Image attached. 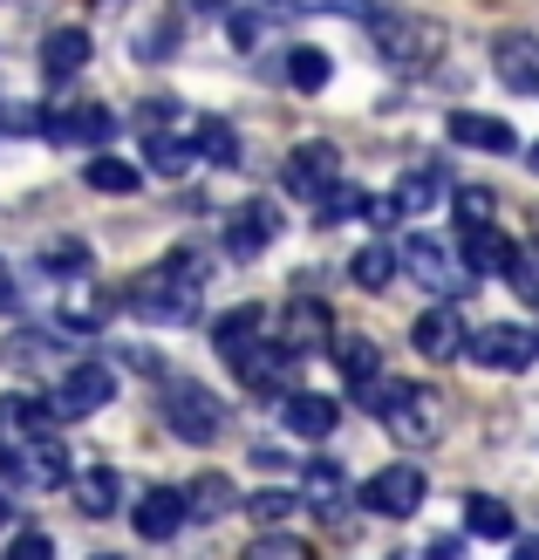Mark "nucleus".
<instances>
[{
  "mask_svg": "<svg viewBox=\"0 0 539 560\" xmlns=\"http://www.w3.org/2000/svg\"><path fill=\"white\" fill-rule=\"evenodd\" d=\"M328 75H335V62L321 48H288V82L301 96H315V90H328Z\"/></svg>",
  "mask_w": 539,
  "mask_h": 560,
  "instance_id": "nucleus-35",
  "label": "nucleus"
},
{
  "mask_svg": "<svg viewBox=\"0 0 539 560\" xmlns=\"http://www.w3.org/2000/svg\"><path fill=\"white\" fill-rule=\"evenodd\" d=\"M273 240H280V212L267 199H246V206L225 212V254L233 260H260Z\"/></svg>",
  "mask_w": 539,
  "mask_h": 560,
  "instance_id": "nucleus-12",
  "label": "nucleus"
},
{
  "mask_svg": "<svg viewBox=\"0 0 539 560\" xmlns=\"http://www.w3.org/2000/svg\"><path fill=\"white\" fill-rule=\"evenodd\" d=\"M109 397H117V376H109L103 362H75V370L55 376L48 410H55V424H75V417H96Z\"/></svg>",
  "mask_w": 539,
  "mask_h": 560,
  "instance_id": "nucleus-7",
  "label": "nucleus"
},
{
  "mask_svg": "<svg viewBox=\"0 0 539 560\" xmlns=\"http://www.w3.org/2000/svg\"><path fill=\"white\" fill-rule=\"evenodd\" d=\"M8 471L21 486H35V492H55V486H69V452H62V438L42 431V438H21L8 444Z\"/></svg>",
  "mask_w": 539,
  "mask_h": 560,
  "instance_id": "nucleus-10",
  "label": "nucleus"
},
{
  "mask_svg": "<svg viewBox=\"0 0 539 560\" xmlns=\"http://www.w3.org/2000/svg\"><path fill=\"white\" fill-rule=\"evenodd\" d=\"M103 560H117V553H103Z\"/></svg>",
  "mask_w": 539,
  "mask_h": 560,
  "instance_id": "nucleus-48",
  "label": "nucleus"
},
{
  "mask_svg": "<svg viewBox=\"0 0 539 560\" xmlns=\"http://www.w3.org/2000/svg\"><path fill=\"white\" fill-rule=\"evenodd\" d=\"M444 164H410L403 178H396V191H389V206H396V219H423L437 199H444Z\"/></svg>",
  "mask_w": 539,
  "mask_h": 560,
  "instance_id": "nucleus-21",
  "label": "nucleus"
},
{
  "mask_svg": "<svg viewBox=\"0 0 539 560\" xmlns=\"http://www.w3.org/2000/svg\"><path fill=\"white\" fill-rule=\"evenodd\" d=\"M315 212H321V226H342V219H362L368 212V191L362 185H335V191H321V199H315Z\"/></svg>",
  "mask_w": 539,
  "mask_h": 560,
  "instance_id": "nucleus-36",
  "label": "nucleus"
},
{
  "mask_svg": "<svg viewBox=\"0 0 539 560\" xmlns=\"http://www.w3.org/2000/svg\"><path fill=\"white\" fill-rule=\"evenodd\" d=\"M450 206H458V226H485L499 199H492L485 185H458V191H450Z\"/></svg>",
  "mask_w": 539,
  "mask_h": 560,
  "instance_id": "nucleus-37",
  "label": "nucleus"
},
{
  "mask_svg": "<svg viewBox=\"0 0 539 560\" xmlns=\"http://www.w3.org/2000/svg\"><path fill=\"white\" fill-rule=\"evenodd\" d=\"M465 526H471L478 540H513V534H519L513 506H505V499H485V492H471V499H465Z\"/></svg>",
  "mask_w": 539,
  "mask_h": 560,
  "instance_id": "nucleus-29",
  "label": "nucleus"
},
{
  "mask_svg": "<svg viewBox=\"0 0 539 560\" xmlns=\"http://www.w3.org/2000/svg\"><path fill=\"white\" fill-rule=\"evenodd\" d=\"M505 280H513V294H519L526 307H539V254H526V246H519V260L505 267Z\"/></svg>",
  "mask_w": 539,
  "mask_h": 560,
  "instance_id": "nucleus-39",
  "label": "nucleus"
},
{
  "mask_svg": "<svg viewBox=\"0 0 539 560\" xmlns=\"http://www.w3.org/2000/svg\"><path fill=\"white\" fill-rule=\"evenodd\" d=\"M396 260H403V254H389V246H383V240H368V246H362V254L349 260V280H355V288H362V294H383V288H389V280H396Z\"/></svg>",
  "mask_w": 539,
  "mask_h": 560,
  "instance_id": "nucleus-31",
  "label": "nucleus"
},
{
  "mask_svg": "<svg viewBox=\"0 0 539 560\" xmlns=\"http://www.w3.org/2000/svg\"><path fill=\"white\" fill-rule=\"evenodd\" d=\"M513 260H519V246L505 240L492 219H485V226H465V267H471L478 280H485V273H505Z\"/></svg>",
  "mask_w": 539,
  "mask_h": 560,
  "instance_id": "nucleus-24",
  "label": "nucleus"
},
{
  "mask_svg": "<svg viewBox=\"0 0 539 560\" xmlns=\"http://www.w3.org/2000/svg\"><path fill=\"white\" fill-rule=\"evenodd\" d=\"M82 62H90V35H82V27H55V35L42 42V75L48 82L82 75Z\"/></svg>",
  "mask_w": 539,
  "mask_h": 560,
  "instance_id": "nucleus-25",
  "label": "nucleus"
},
{
  "mask_svg": "<svg viewBox=\"0 0 539 560\" xmlns=\"http://www.w3.org/2000/svg\"><path fill=\"white\" fill-rule=\"evenodd\" d=\"M82 178H90V191H109V199H130V191L144 185V172H137L130 158H103V151L82 164Z\"/></svg>",
  "mask_w": 539,
  "mask_h": 560,
  "instance_id": "nucleus-30",
  "label": "nucleus"
},
{
  "mask_svg": "<svg viewBox=\"0 0 539 560\" xmlns=\"http://www.w3.org/2000/svg\"><path fill=\"white\" fill-rule=\"evenodd\" d=\"M117 499H124L117 492V471L96 465V471H82V479H75V506L90 513V520H109V513H117Z\"/></svg>",
  "mask_w": 539,
  "mask_h": 560,
  "instance_id": "nucleus-34",
  "label": "nucleus"
},
{
  "mask_svg": "<svg viewBox=\"0 0 539 560\" xmlns=\"http://www.w3.org/2000/svg\"><path fill=\"white\" fill-rule=\"evenodd\" d=\"M14 130H42V109H14L0 96V137H14Z\"/></svg>",
  "mask_w": 539,
  "mask_h": 560,
  "instance_id": "nucleus-42",
  "label": "nucleus"
},
{
  "mask_svg": "<svg viewBox=\"0 0 539 560\" xmlns=\"http://www.w3.org/2000/svg\"><path fill=\"white\" fill-rule=\"evenodd\" d=\"M465 355L478 362V370H532L539 362V328H526V322H478L471 335H465Z\"/></svg>",
  "mask_w": 539,
  "mask_h": 560,
  "instance_id": "nucleus-6",
  "label": "nucleus"
},
{
  "mask_svg": "<svg viewBox=\"0 0 539 560\" xmlns=\"http://www.w3.org/2000/svg\"><path fill=\"white\" fill-rule=\"evenodd\" d=\"M423 560H465V540H450V534H444V540L423 547Z\"/></svg>",
  "mask_w": 539,
  "mask_h": 560,
  "instance_id": "nucleus-43",
  "label": "nucleus"
},
{
  "mask_svg": "<svg viewBox=\"0 0 539 560\" xmlns=\"http://www.w3.org/2000/svg\"><path fill=\"white\" fill-rule=\"evenodd\" d=\"M492 69L513 96H539V42L532 35H499L492 42Z\"/></svg>",
  "mask_w": 539,
  "mask_h": 560,
  "instance_id": "nucleus-16",
  "label": "nucleus"
},
{
  "mask_svg": "<svg viewBox=\"0 0 539 560\" xmlns=\"http://www.w3.org/2000/svg\"><path fill=\"white\" fill-rule=\"evenodd\" d=\"M0 526H8V492H0Z\"/></svg>",
  "mask_w": 539,
  "mask_h": 560,
  "instance_id": "nucleus-47",
  "label": "nucleus"
},
{
  "mask_svg": "<svg viewBox=\"0 0 539 560\" xmlns=\"http://www.w3.org/2000/svg\"><path fill=\"white\" fill-rule=\"evenodd\" d=\"M144 158H151L157 178H185L198 164V144L191 137H172V130H144Z\"/></svg>",
  "mask_w": 539,
  "mask_h": 560,
  "instance_id": "nucleus-27",
  "label": "nucleus"
},
{
  "mask_svg": "<svg viewBox=\"0 0 539 560\" xmlns=\"http://www.w3.org/2000/svg\"><path fill=\"white\" fill-rule=\"evenodd\" d=\"M206 288H212V260L198 254V246H178V254H164V260L130 288V307H137L144 322L185 328V322H198V307H206Z\"/></svg>",
  "mask_w": 539,
  "mask_h": 560,
  "instance_id": "nucleus-1",
  "label": "nucleus"
},
{
  "mask_svg": "<svg viewBox=\"0 0 539 560\" xmlns=\"http://www.w3.org/2000/svg\"><path fill=\"white\" fill-rule=\"evenodd\" d=\"M191 144H198L206 164H239V130L225 124V117H198L191 124Z\"/></svg>",
  "mask_w": 539,
  "mask_h": 560,
  "instance_id": "nucleus-32",
  "label": "nucleus"
},
{
  "mask_svg": "<svg viewBox=\"0 0 539 560\" xmlns=\"http://www.w3.org/2000/svg\"><path fill=\"white\" fill-rule=\"evenodd\" d=\"M260 14H335V21H355V27H376L383 21V0H246Z\"/></svg>",
  "mask_w": 539,
  "mask_h": 560,
  "instance_id": "nucleus-20",
  "label": "nucleus"
},
{
  "mask_svg": "<svg viewBox=\"0 0 539 560\" xmlns=\"http://www.w3.org/2000/svg\"><path fill=\"white\" fill-rule=\"evenodd\" d=\"M8 560H55V540H48V534H14Z\"/></svg>",
  "mask_w": 539,
  "mask_h": 560,
  "instance_id": "nucleus-41",
  "label": "nucleus"
},
{
  "mask_svg": "<svg viewBox=\"0 0 539 560\" xmlns=\"http://www.w3.org/2000/svg\"><path fill=\"white\" fill-rule=\"evenodd\" d=\"M109 130H117V117H109L103 103H62V109H48V117H42V137H48V144H62V151H103Z\"/></svg>",
  "mask_w": 539,
  "mask_h": 560,
  "instance_id": "nucleus-8",
  "label": "nucleus"
},
{
  "mask_svg": "<svg viewBox=\"0 0 539 560\" xmlns=\"http://www.w3.org/2000/svg\"><path fill=\"white\" fill-rule=\"evenodd\" d=\"M280 178H288L294 199H321V191L342 185V151H335L328 137H307V144L288 151V172H280Z\"/></svg>",
  "mask_w": 539,
  "mask_h": 560,
  "instance_id": "nucleus-9",
  "label": "nucleus"
},
{
  "mask_svg": "<svg viewBox=\"0 0 539 560\" xmlns=\"http://www.w3.org/2000/svg\"><path fill=\"white\" fill-rule=\"evenodd\" d=\"M513 560H539V540H526V547H513Z\"/></svg>",
  "mask_w": 539,
  "mask_h": 560,
  "instance_id": "nucleus-45",
  "label": "nucleus"
},
{
  "mask_svg": "<svg viewBox=\"0 0 539 560\" xmlns=\"http://www.w3.org/2000/svg\"><path fill=\"white\" fill-rule=\"evenodd\" d=\"M185 506H191V520H225V513L239 506V492H233V479H225V471H206V479L185 486Z\"/></svg>",
  "mask_w": 539,
  "mask_h": 560,
  "instance_id": "nucleus-28",
  "label": "nucleus"
},
{
  "mask_svg": "<svg viewBox=\"0 0 539 560\" xmlns=\"http://www.w3.org/2000/svg\"><path fill=\"white\" fill-rule=\"evenodd\" d=\"M280 342H288L294 355H307V349H335V315H328L321 301L294 294V301H288V322H280Z\"/></svg>",
  "mask_w": 539,
  "mask_h": 560,
  "instance_id": "nucleus-17",
  "label": "nucleus"
},
{
  "mask_svg": "<svg viewBox=\"0 0 539 560\" xmlns=\"http://www.w3.org/2000/svg\"><path fill=\"white\" fill-rule=\"evenodd\" d=\"M403 267L417 273V288L437 294V301H465V294L478 288V273L465 267V254H450V246L431 240V233H417V240L403 246Z\"/></svg>",
  "mask_w": 539,
  "mask_h": 560,
  "instance_id": "nucleus-5",
  "label": "nucleus"
},
{
  "mask_svg": "<svg viewBox=\"0 0 539 560\" xmlns=\"http://www.w3.org/2000/svg\"><path fill=\"white\" fill-rule=\"evenodd\" d=\"M423 492H431V486H423V471H417V465H383L376 479L362 486V506H368V513H383V520H410V513L423 506Z\"/></svg>",
  "mask_w": 539,
  "mask_h": 560,
  "instance_id": "nucleus-11",
  "label": "nucleus"
},
{
  "mask_svg": "<svg viewBox=\"0 0 539 560\" xmlns=\"http://www.w3.org/2000/svg\"><path fill=\"white\" fill-rule=\"evenodd\" d=\"M526 164H532V172H539V137H532V151H526Z\"/></svg>",
  "mask_w": 539,
  "mask_h": 560,
  "instance_id": "nucleus-46",
  "label": "nucleus"
},
{
  "mask_svg": "<svg viewBox=\"0 0 539 560\" xmlns=\"http://www.w3.org/2000/svg\"><path fill=\"white\" fill-rule=\"evenodd\" d=\"M301 506H315V520H342V513H349V479H342L335 465H307Z\"/></svg>",
  "mask_w": 539,
  "mask_h": 560,
  "instance_id": "nucleus-26",
  "label": "nucleus"
},
{
  "mask_svg": "<svg viewBox=\"0 0 539 560\" xmlns=\"http://www.w3.org/2000/svg\"><path fill=\"white\" fill-rule=\"evenodd\" d=\"M368 35H376V55L389 69H423V62H437V48H444V27L423 21V14H403V8H383V21L368 27Z\"/></svg>",
  "mask_w": 539,
  "mask_h": 560,
  "instance_id": "nucleus-4",
  "label": "nucleus"
},
{
  "mask_svg": "<svg viewBox=\"0 0 539 560\" xmlns=\"http://www.w3.org/2000/svg\"><path fill=\"white\" fill-rule=\"evenodd\" d=\"M164 424L185 444H212V438H225V404L191 376H164Z\"/></svg>",
  "mask_w": 539,
  "mask_h": 560,
  "instance_id": "nucleus-3",
  "label": "nucleus"
},
{
  "mask_svg": "<svg viewBox=\"0 0 539 560\" xmlns=\"http://www.w3.org/2000/svg\"><path fill=\"white\" fill-rule=\"evenodd\" d=\"M233 370H239V383L253 389V397H288V370H294V349H288V342H267V335H260V342H253V349L233 362Z\"/></svg>",
  "mask_w": 539,
  "mask_h": 560,
  "instance_id": "nucleus-13",
  "label": "nucleus"
},
{
  "mask_svg": "<svg viewBox=\"0 0 539 560\" xmlns=\"http://www.w3.org/2000/svg\"><path fill=\"white\" fill-rule=\"evenodd\" d=\"M42 431H55V410H48V397H27V389H8V397H0V438H8V444H21V438H42Z\"/></svg>",
  "mask_w": 539,
  "mask_h": 560,
  "instance_id": "nucleus-23",
  "label": "nucleus"
},
{
  "mask_svg": "<svg viewBox=\"0 0 539 560\" xmlns=\"http://www.w3.org/2000/svg\"><path fill=\"white\" fill-rule=\"evenodd\" d=\"M335 362H342V376H349V383L383 376V349L368 342V335H335Z\"/></svg>",
  "mask_w": 539,
  "mask_h": 560,
  "instance_id": "nucleus-33",
  "label": "nucleus"
},
{
  "mask_svg": "<svg viewBox=\"0 0 539 560\" xmlns=\"http://www.w3.org/2000/svg\"><path fill=\"white\" fill-rule=\"evenodd\" d=\"M465 335H471V328L450 315V301H444V307H423V315L410 322V342H417L423 362H450V355H465Z\"/></svg>",
  "mask_w": 539,
  "mask_h": 560,
  "instance_id": "nucleus-14",
  "label": "nucleus"
},
{
  "mask_svg": "<svg viewBox=\"0 0 539 560\" xmlns=\"http://www.w3.org/2000/svg\"><path fill=\"white\" fill-rule=\"evenodd\" d=\"M444 130H450V144H465V151H499V158L519 151V130L505 117H478V109H450Z\"/></svg>",
  "mask_w": 539,
  "mask_h": 560,
  "instance_id": "nucleus-18",
  "label": "nucleus"
},
{
  "mask_svg": "<svg viewBox=\"0 0 539 560\" xmlns=\"http://www.w3.org/2000/svg\"><path fill=\"white\" fill-rule=\"evenodd\" d=\"M260 335H267V307H260V301H246V307H233V315H219V322H212V349H219L225 362H239L253 342H260Z\"/></svg>",
  "mask_w": 539,
  "mask_h": 560,
  "instance_id": "nucleus-22",
  "label": "nucleus"
},
{
  "mask_svg": "<svg viewBox=\"0 0 539 560\" xmlns=\"http://www.w3.org/2000/svg\"><path fill=\"white\" fill-rule=\"evenodd\" d=\"M349 404L368 410L389 438L403 444H431L437 438V397L410 376H368V383H349Z\"/></svg>",
  "mask_w": 539,
  "mask_h": 560,
  "instance_id": "nucleus-2",
  "label": "nucleus"
},
{
  "mask_svg": "<svg viewBox=\"0 0 539 560\" xmlns=\"http://www.w3.org/2000/svg\"><path fill=\"white\" fill-rule=\"evenodd\" d=\"M137 534L144 540H178V526L191 520V506H185V486H151L144 499H137Z\"/></svg>",
  "mask_w": 539,
  "mask_h": 560,
  "instance_id": "nucleus-15",
  "label": "nucleus"
},
{
  "mask_svg": "<svg viewBox=\"0 0 539 560\" xmlns=\"http://www.w3.org/2000/svg\"><path fill=\"white\" fill-rule=\"evenodd\" d=\"M280 424L315 444V438H328L335 424H342V404H335V397H315V389H288V397H280Z\"/></svg>",
  "mask_w": 539,
  "mask_h": 560,
  "instance_id": "nucleus-19",
  "label": "nucleus"
},
{
  "mask_svg": "<svg viewBox=\"0 0 539 560\" xmlns=\"http://www.w3.org/2000/svg\"><path fill=\"white\" fill-rule=\"evenodd\" d=\"M239 560H315V547H307V540H288V534H267V540H253Z\"/></svg>",
  "mask_w": 539,
  "mask_h": 560,
  "instance_id": "nucleus-38",
  "label": "nucleus"
},
{
  "mask_svg": "<svg viewBox=\"0 0 539 560\" xmlns=\"http://www.w3.org/2000/svg\"><path fill=\"white\" fill-rule=\"evenodd\" d=\"M294 506H301L294 492H253V520H267V526H273V520H288Z\"/></svg>",
  "mask_w": 539,
  "mask_h": 560,
  "instance_id": "nucleus-40",
  "label": "nucleus"
},
{
  "mask_svg": "<svg viewBox=\"0 0 539 560\" xmlns=\"http://www.w3.org/2000/svg\"><path fill=\"white\" fill-rule=\"evenodd\" d=\"M0 307H14V267L0 260Z\"/></svg>",
  "mask_w": 539,
  "mask_h": 560,
  "instance_id": "nucleus-44",
  "label": "nucleus"
}]
</instances>
